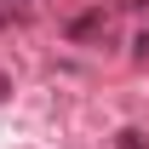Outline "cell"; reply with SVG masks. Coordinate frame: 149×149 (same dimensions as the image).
Wrapping results in <instances>:
<instances>
[{
	"label": "cell",
	"mask_w": 149,
	"mask_h": 149,
	"mask_svg": "<svg viewBox=\"0 0 149 149\" xmlns=\"http://www.w3.org/2000/svg\"><path fill=\"white\" fill-rule=\"evenodd\" d=\"M92 35H103V12H86L69 23V40H92Z\"/></svg>",
	"instance_id": "cell-1"
},
{
	"label": "cell",
	"mask_w": 149,
	"mask_h": 149,
	"mask_svg": "<svg viewBox=\"0 0 149 149\" xmlns=\"http://www.w3.org/2000/svg\"><path fill=\"white\" fill-rule=\"evenodd\" d=\"M120 149H149V143H143V132H120Z\"/></svg>",
	"instance_id": "cell-2"
},
{
	"label": "cell",
	"mask_w": 149,
	"mask_h": 149,
	"mask_svg": "<svg viewBox=\"0 0 149 149\" xmlns=\"http://www.w3.org/2000/svg\"><path fill=\"white\" fill-rule=\"evenodd\" d=\"M6 97H12V74L0 69V103H6Z\"/></svg>",
	"instance_id": "cell-3"
}]
</instances>
